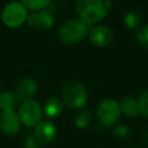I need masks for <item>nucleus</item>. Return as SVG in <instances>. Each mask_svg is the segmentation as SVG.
<instances>
[{"label": "nucleus", "instance_id": "nucleus-11", "mask_svg": "<svg viewBox=\"0 0 148 148\" xmlns=\"http://www.w3.org/2000/svg\"><path fill=\"white\" fill-rule=\"evenodd\" d=\"M34 135L37 138L40 145L51 143L57 136V127L52 121H40L36 125Z\"/></svg>", "mask_w": 148, "mask_h": 148}, {"label": "nucleus", "instance_id": "nucleus-16", "mask_svg": "<svg viewBox=\"0 0 148 148\" xmlns=\"http://www.w3.org/2000/svg\"><path fill=\"white\" fill-rule=\"evenodd\" d=\"M90 124H91V114L88 110H82L75 117V126L80 130L88 128Z\"/></svg>", "mask_w": 148, "mask_h": 148}, {"label": "nucleus", "instance_id": "nucleus-10", "mask_svg": "<svg viewBox=\"0 0 148 148\" xmlns=\"http://www.w3.org/2000/svg\"><path fill=\"white\" fill-rule=\"evenodd\" d=\"M37 91V82L31 77H23L18 81L15 89V97L17 101L24 103L31 101Z\"/></svg>", "mask_w": 148, "mask_h": 148}, {"label": "nucleus", "instance_id": "nucleus-17", "mask_svg": "<svg viewBox=\"0 0 148 148\" xmlns=\"http://www.w3.org/2000/svg\"><path fill=\"white\" fill-rule=\"evenodd\" d=\"M138 109H139V114H141L145 118H148V89L143 90L138 99Z\"/></svg>", "mask_w": 148, "mask_h": 148}, {"label": "nucleus", "instance_id": "nucleus-21", "mask_svg": "<svg viewBox=\"0 0 148 148\" xmlns=\"http://www.w3.org/2000/svg\"><path fill=\"white\" fill-rule=\"evenodd\" d=\"M24 146L25 148H40V142L37 140V138L34 135V134H30L25 138V141H24Z\"/></svg>", "mask_w": 148, "mask_h": 148}, {"label": "nucleus", "instance_id": "nucleus-7", "mask_svg": "<svg viewBox=\"0 0 148 148\" xmlns=\"http://www.w3.org/2000/svg\"><path fill=\"white\" fill-rule=\"evenodd\" d=\"M20 128H21V120L15 111H1L0 130L3 134L13 136L18 133Z\"/></svg>", "mask_w": 148, "mask_h": 148}, {"label": "nucleus", "instance_id": "nucleus-8", "mask_svg": "<svg viewBox=\"0 0 148 148\" xmlns=\"http://www.w3.org/2000/svg\"><path fill=\"white\" fill-rule=\"evenodd\" d=\"M88 38L92 45L97 47H106L113 40V34L105 25H96L88 31Z\"/></svg>", "mask_w": 148, "mask_h": 148}, {"label": "nucleus", "instance_id": "nucleus-9", "mask_svg": "<svg viewBox=\"0 0 148 148\" xmlns=\"http://www.w3.org/2000/svg\"><path fill=\"white\" fill-rule=\"evenodd\" d=\"M27 21L29 25L34 28H37L39 30H49L52 28L54 23V17L50 10L42 9V10H36L29 14L27 17Z\"/></svg>", "mask_w": 148, "mask_h": 148}, {"label": "nucleus", "instance_id": "nucleus-12", "mask_svg": "<svg viewBox=\"0 0 148 148\" xmlns=\"http://www.w3.org/2000/svg\"><path fill=\"white\" fill-rule=\"evenodd\" d=\"M62 101H60L57 97H50L45 101L43 111L49 118H57L62 112Z\"/></svg>", "mask_w": 148, "mask_h": 148}, {"label": "nucleus", "instance_id": "nucleus-6", "mask_svg": "<svg viewBox=\"0 0 148 148\" xmlns=\"http://www.w3.org/2000/svg\"><path fill=\"white\" fill-rule=\"evenodd\" d=\"M18 117L21 123L24 124L25 126L28 127L36 126L38 123H40V118H42V108L39 103L34 99L22 103L18 110Z\"/></svg>", "mask_w": 148, "mask_h": 148}, {"label": "nucleus", "instance_id": "nucleus-20", "mask_svg": "<svg viewBox=\"0 0 148 148\" xmlns=\"http://www.w3.org/2000/svg\"><path fill=\"white\" fill-rule=\"evenodd\" d=\"M113 136L118 140H125L131 136V128L126 125H120L113 131Z\"/></svg>", "mask_w": 148, "mask_h": 148}, {"label": "nucleus", "instance_id": "nucleus-4", "mask_svg": "<svg viewBox=\"0 0 148 148\" xmlns=\"http://www.w3.org/2000/svg\"><path fill=\"white\" fill-rule=\"evenodd\" d=\"M96 116L102 126L105 127L113 126L121 116V109L119 102L111 98H106L102 101L97 106Z\"/></svg>", "mask_w": 148, "mask_h": 148}, {"label": "nucleus", "instance_id": "nucleus-18", "mask_svg": "<svg viewBox=\"0 0 148 148\" xmlns=\"http://www.w3.org/2000/svg\"><path fill=\"white\" fill-rule=\"evenodd\" d=\"M21 1L25 8L31 9L34 12L45 9L51 2V0H21Z\"/></svg>", "mask_w": 148, "mask_h": 148}, {"label": "nucleus", "instance_id": "nucleus-2", "mask_svg": "<svg viewBox=\"0 0 148 148\" xmlns=\"http://www.w3.org/2000/svg\"><path fill=\"white\" fill-rule=\"evenodd\" d=\"M88 35V25L81 20H67L58 29V39L62 44H75Z\"/></svg>", "mask_w": 148, "mask_h": 148}, {"label": "nucleus", "instance_id": "nucleus-19", "mask_svg": "<svg viewBox=\"0 0 148 148\" xmlns=\"http://www.w3.org/2000/svg\"><path fill=\"white\" fill-rule=\"evenodd\" d=\"M136 40L142 47L148 49V24H146V25L141 27L140 29H138V31H136Z\"/></svg>", "mask_w": 148, "mask_h": 148}, {"label": "nucleus", "instance_id": "nucleus-3", "mask_svg": "<svg viewBox=\"0 0 148 148\" xmlns=\"http://www.w3.org/2000/svg\"><path fill=\"white\" fill-rule=\"evenodd\" d=\"M62 103L71 109L83 108L88 101V92L86 87L79 81H68L65 83L61 91Z\"/></svg>", "mask_w": 148, "mask_h": 148}, {"label": "nucleus", "instance_id": "nucleus-14", "mask_svg": "<svg viewBox=\"0 0 148 148\" xmlns=\"http://www.w3.org/2000/svg\"><path fill=\"white\" fill-rule=\"evenodd\" d=\"M16 97L15 94L10 91H2L0 94V109L1 111H14L16 106Z\"/></svg>", "mask_w": 148, "mask_h": 148}, {"label": "nucleus", "instance_id": "nucleus-13", "mask_svg": "<svg viewBox=\"0 0 148 148\" xmlns=\"http://www.w3.org/2000/svg\"><path fill=\"white\" fill-rule=\"evenodd\" d=\"M121 113H124L127 117H136L139 114V109H138V102L131 96H125L120 99L119 102Z\"/></svg>", "mask_w": 148, "mask_h": 148}, {"label": "nucleus", "instance_id": "nucleus-15", "mask_svg": "<svg viewBox=\"0 0 148 148\" xmlns=\"http://www.w3.org/2000/svg\"><path fill=\"white\" fill-rule=\"evenodd\" d=\"M124 23L128 29H136L141 23L140 13L134 10V9L128 10L124 16Z\"/></svg>", "mask_w": 148, "mask_h": 148}, {"label": "nucleus", "instance_id": "nucleus-1", "mask_svg": "<svg viewBox=\"0 0 148 148\" xmlns=\"http://www.w3.org/2000/svg\"><path fill=\"white\" fill-rule=\"evenodd\" d=\"M75 9L82 22L94 24L103 20L111 9V0H76Z\"/></svg>", "mask_w": 148, "mask_h": 148}, {"label": "nucleus", "instance_id": "nucleus-5", "mask_svg": "<svg viewBox=\"0 0 148 148\" xmlns=\"http://www.w3.org/2000/svg\"><path fill=\"white\" fill-rule=\"evenodd\" d=\"M28 17L27 8L23 6L22 2L12 1L7 3L2 10L1 18L6 27L8 28H17L24 23Z\"/></svg>", "mask_w": 148, "mask_h": 148}]
</instances>
